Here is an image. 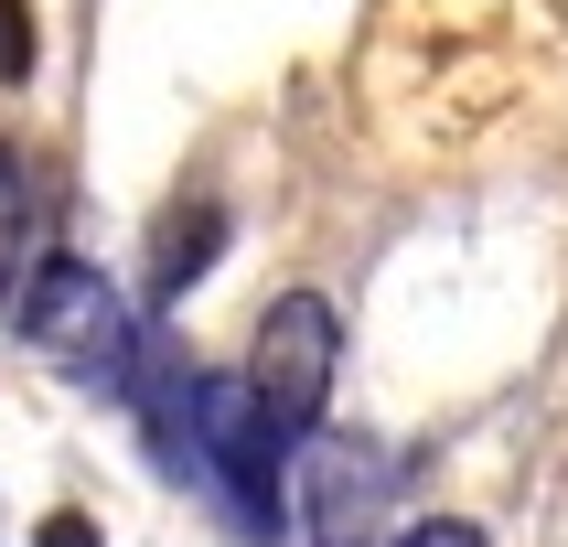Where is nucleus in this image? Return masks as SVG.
Instances as JSON below:
<instances>
[{
    "label": "nucleus",
    "instance_id": "nucleus-3",
    "mask_svg": "<svg viewBox=\"0 0 568 547\" xmlns=\"http://www.w3.org/2000/svg\"><path fill=\"white\" fill-rule=\"evenodd\" d=\"M333 376H344V312L322 290H280L257 312V344H247V397L268 408V429L290 450L333 418Z\"/></svg>",
    "mask_w": 568,
    "mask_h": 547
},
{
    "label": "nucleus",
    "instance_id": "nucleus-6",
    "mask_svg": "<svg viewBox=\"0 0 568 547\" xmlns=\"http://www.w3.org/2000/svg\"><path fill=\"white\" fill-rule=\"evenodd\" d=\"M397 547H483V526H462V515H418Z\"/></svg>",
    "mask_w": 568,
    "mask_h": 547
},
{
    "label": "nucleus",
    "instance_id": "nucleus-7",
    "mask_svg": "<svg viewBox=\"0 0 568 547\" xmlns=\"http://www.w3.org/2000/svg\"><path fill=\"white\" fill-rule=\"evenodd\" d=\"M32 547H108V537H97L87 515H43V526H32Z\"/></svg>",
    "mask_w": 568,
    "mask_h": 547
},
{
    "label": "nucleus",
    "instance_id": "nucleus-1",
    "mask_svg": "<svg viewBox=\"0 0 568 547\" xmlns=\"http://www.w3.org/2000/svg\"><path fill=\"white\" fill-rule=\"evenodd\" d=\"M172 483L215 494L225 526L247 547H280L290 537V440L268 429V408L247 397V376H204L193 365V408H183V440L161 462Z\"/></svg>",
    "mask_w": 568,
    "mask_h": 547
},
{
    "label": "nucleus",
    "instance_id": "nucleus-5",
    "mask_svg": "<svg viewBox=\"0 0 568 547\" xmlns=\"http://www.w3.org/2000/svg\"><path fill=\"white\" fill-rule=\"evenodd\" d=\"M0 75H32V0H0Z\"/></svg>",
    "mask_w": 568,
    "mask_h": 547
},
{
    "label": "nucleus",
    "instance_id": "nucleus-2",
    "mask_svg": "<svg viewBox=\"0 0 568 547\" xmlns=\"http://www.w3.org/2000/svg\"><path fill=\"white\" fill-rule=\"evenodd\" d=\"M22 344L43 354V365H64L75 386H97V397H129V376H140V344H151V322L129 312V290L97 269V257H32L22 269Z\"/></svg>",
    "mask_w": 568,
    "mask_h": 547
},
{
    "label": "nucleus",
    "instance_id": "nucleus-4",
    "mask_svg": "<svg viewBox=\"0 0 568 547\" xmlns=\"http://www.w3.org/2000/svg\"><path fill=\"white\" fill-rule=\"evenodd\" d=\"M225 257V215L215 204H183V215H161V236H151V301H183L204 269Z\"/></svg>",
    "mask_w": 568,
    "mask_h": 547
}]
</instances>
